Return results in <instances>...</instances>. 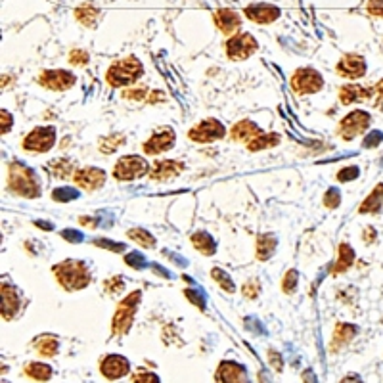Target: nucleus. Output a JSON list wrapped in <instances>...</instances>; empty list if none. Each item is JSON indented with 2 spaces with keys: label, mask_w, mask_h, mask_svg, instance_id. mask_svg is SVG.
I'll return each mask as SVG.
<instances>
[{
  "label": "nucleus",
  "mask_w": 383,
  "mask_h": 383,
  "mask_svg": "<svg viewBox=\"0 0 383 383\" xmlns=\"http://www.w3.org/2000/svg\"><path fill=\"white\" fill-rule=\"evenodd\" d=\"M140 297H142L140 291H132L130 295L121 299V303L115 308L114 320H111V331H114V336H125L129 331L130 326H132V320H134V313H136Z\"/></svg>",
  "instance_id": "nucleus-4"
},
{
  "label": "nucleus",
  "mask_w": 383,
  "mask_h": 383,
  "mask_svg": "<svg viewBox=\"0 0 383 383\" xmlns=\"http://www.w3.org/2000/svg\"><path fill=\"white\" fill-rule=\"evenodd\" d=\"M192 244H194V247H196L198 251L203 253V255H213L214 253V242L211 240L209 234H205V232H196V234L192 236Z\"/></svg>",
  "instance_id": "nucleus-32"
},
{
  "label": "nucleus",
  "mask_w": 383,
  "mask_h": 383,
  "mask_svg": "<svg viewBox=\"0 0 383 383\" xmlns=\"http://www.w3.org/2000/svg\"><path fill=\"white\" fill-rule=\"evenodd\" d=\"M370 123H372V115L368 114V111H351L349 115H345L343 119L339 121V127H337V134L341 140L345 142H351L360 134H364L370 127Z\"/></svg>",
  "instance_id": "nucleus-5"
},
{
  "label": "nucleus",
  "mask_w": 383,
  "mask_h": 383,
  "mask_svg": "<svg viewBox=\"0 0 383 383\" xmlns=\"http://www.w3.org/2000/svg\"><path fill=\"white\" fill-rule=\"evenodd\" d=\"M257 38L253 37L251 33H236L234 37H230L224 45L226 56L232 61H244L247 60L251 54L257 52Z\"/></svg>",
  "instance_id": "nucleus-6"
},
{
  "label": "nucleus",
  "mask_w": 383,
  "mask_h": 383,
  "mask_svg": "<svg viewBox=\"0 0 383 383\" xmlns=\"http://www.w3.org/2000/svg\"><path fill=\"white\" fill-rule=\"evenodd\" d=\"M213 22L217 25V29L221 31L222 35L226 37H234L236 31L242 27V17L237 15V12L230 10V8H221L213 14Z\"/></svg>",
  "instance_id": "nucleus-17"
},
{
  "label": "nucleus",
  "mask_w": 383,
  "mask_h": 383,
  "mask_svg": "<svg viewBox=\"0 0 383 383\" xmlns=\"http://www.w3.org/2000/svg\"><path fill=\"white\" fill-rule=\"evenodd\" d=\"M163 100H165V94H163V92L153 91L150 92V98H148V102H150V104H157V102H163Z\"/></svg>",
  "instance_id": "nucleus-47"
},
{
  "label": "nucleus",
  "mask_w": 383,
  "mask_h": 383,
  "mask_svg": "<svg viewBox=\"0 0 383 383\" xmlns=\"http://www.w3.org/2000/svg\"><path fill=\"white\" fill-rule=\"evenodd\" d=\"M211 276H213V280H217V282H219V286H221V288H224V290L228 291V293H232V291L236 290V288L232 286V280L228 278V274H226V272H222L221 268H213Z\"/></svg>",
  "instance_id": "nucleus-38"
},
{
  "label": "nucleus",
  "mask_w": 383,
  "mask_h": 383,
  "mask_svg": "<svg viewBox=\"0 0 383 383\" xmlns=\"http://www.w3.org/2000/svg\"><path fill=\"white\" fill-rule=\"evenodd\" d=\"M224 134H226V129L217 119H203L188 130V138L198 144H209L214 140H221V138H224Z\"/></svg>",
  "instance_id": "nucleus-10"
},
{
  "label": "nucleus",
  "mask_w": 383,
  "mask_h": 383,
  "mask_svg": "<svg viewBox=\"0 0 383 383\" xmlns=\"http://www.w3.org/2000/svg\"><path fill=\"white\" fill-rule=\"evenodd\" d=\"M303 382H305V383H316V377H314L311 370H305V374H303Z\"/></svg>",
  "instance_id": "nucleus-50"
},
{
  "label": "nucleus",
  "mask_w": 383,
  "mask_h": 383,
  "mask_svg": "<svg viewBox=\"0 0 383 383\" xmlns=\"http://www.w3.org/2000/svg\"><path fill=\"white\" fill-rule=\"evenodd\" d=\"M339 201H341V196H339V192H337L336 188L328 190V194L324 196V203H326L328 209H336V207L339 205Z\"/></svg>",
  "instance_id": "nucleus-42"
},
{
  "label": "nucleus",
  "mask_w": 383,
  "mask_h": 383,
  "mask_svg": "<svg viewBox=\"0 0 383 383\" xmlns=\"http://www.w3.org/2000/svg\"><path fill=\"white\" fill-rule=\"evenodd\" d=\"M359 211L362 214L368 213H382L383 211V184H377L372 194L360 203Z\"/></svg>",
  "instance_id": "nucleus-24"
},
{
  "label": "nucleus",
  "mask_w": 383,
  "mask_h": 383,
  "mask_svg": "<svg viewBox=\"0 0 383 383\" xmlns=\"http://www.w3.org/2000/svg\"><path fill=\"white\" fill-rule=\"evenodd\" d=\"M354 263V251L349 244L339 245V253H337V260L334 268H331V274H341L347 268H351V265Z\"/></svg>",
  "instance_id": "nucleus-28"
},
{
  "label": "nucleus",
  "mask_w": 383,
  "mask_h": 383,
  "mask_svg": "<svg viewBox=\"0 0 383 383\" xmlns=\"http://www.w3.org/2000/svg\"><path fill=\"white\" fill-rule=\"evenodd\" d=\"M100 374L107 382H117L130 374V362L123 354H106L100 360Z\"/></svg>",
  "instance_id": "nucleus-13"
},
{
  "label": "nucleus",
  "mask_w": 383,
  "mask_h": 383,
  "mask_svg": "<svg viewBox=\"0 0 383 383\" xmlns=\"http://www.w3.org/2000/svg\"><path fill=\"white\" fill-rule=\"evenodd\" d=\"M244 14L247 15V19L259 23V25H268V23L276 22L280 17V8H276L274 4H267V2H260V4H249L245 6Z\"/></svg>",
  "instance_id": "nucleus-18"
},
{
  "label": "nucleus",
  "mask_w": 383,
  "mask_h": 383,
  "mask_svg": "<svg viewBox=\"0 0 383 383\" xmlns=\"http://www.w3.org/2000/svg\"><path fill=\"white\" fill-rule=\"evenodd\" d=\"M374 96L377 100H382V102H383V79L374 86Z\"/></svg>",
  "instance_id": "nucleus-49"
},
{
  "label": "nucleus",
  "mask_w": 383,
  "mask_h": 383,
  "mask_svg": "<svg viewBox=\"0 0 383 383\" xmlns=\"http://www.w3.org/2000/svg\"><path fill=\"white\" fill-rule=\"evenodd\" d=\"M56 144V129L54 127H37L23 138V150L33 153H46Z\"/></svg>",
  "instance_id": "nucleus-9"
},
{
  "label": "nucleus",
  "mask_w": 383,
  "mask_h": 383,
  "mask_svg": "<svg viewBox=\"0 0 383 383\" xmlns=\"http://www.w3.org/2000/svg\"><path fill=\"white\" fill-rule=\"evenodd\" d=\"M297 280H299L297 270H293V268H291V270H288V274L283 276V280H282V290L286 291V293H293Z\"/></svg>",
  "instance_id": "nucleus-40"
},
{
  "label": "nucleus",
  "mask_w": 383,
  "mask_h": 383,
  "mask_svg": "<svg viewBox=\"0 0 383 383\" xmlns=\"http://www.w3.org/2000/svg\"><path fill=\"white\" fill-rule=\"evenodd\" d=\"M22 308V299L17 295L14 286L10 283H2V318L4 320H12L15 314Z\"/></svg>",
  "instance_id": "nucleus-21"
},
{
  "label": "nucleus",
  "mask_w": 383,
  "mask_h": 383,
  "mask_svg": "<svg viewBox=\"0 0 383 383\" xmlns=\"http://www.w3.org/2000/svg\"><path fill=\"white\" fill-rule=\"evenodd\" d=\"M267 354H268V360H270V364L274 366L276 372H282L283 364H282V362H280V360H282V357H280V352L274 351V349H270V351H268Z\"/></svg>",
  "instance_id": "nucleus-44"
},
{
  "label": "nucleus",
  "mask_w": 383,
  "mask_h": 383,
  "mask_svg": "<svg viewBox=\"0 0 383 383\" xmlns=\"http://www.w3.org/2000/svg\"><path fill=\"white\" fill-rule=\"evenodd\" d=\"M129 237L132 242H136L140 247H146V249H152L153 245H155V237L150 234V232H146L144 228H132L127 232Z\"/></svg>",
  "instance_id": "nucleus-33"
},
{
  "label": "nucleus",
  "mask_w": 383,
  "mask_h": 383,
  "mask_svg": "<svg viewBox=\"0 0 383 383\" xmlns=\"http://www.w3.org/2000/svg\"><path fill=\"white\" fill-rule=\"evenodd\" d=\"M351 173H352V175H359V169L351 167V169H347V171H341V173L337 175V178H339L341 182H343V180H351V176H349Z\"/></svg>",
  "instance_id": "nucleus-46"
},
{
  "label": "nucleus",
  "mask_w": 383,
  "mask_h": 383,
  "mask_svg": "<svg viewBox=\"0 0 383 383\" xmlns=\"http://www.w3.org/2000/svg\"><path fill=\"white\" fill-rule=\"evenodd\" d=\"M73 182H75L81 190L94 192L104 186V182H106V173H104L102 169L96 167L77 169L75 175H73Z\"/></svg>",
  "instance_id": "nucleus-16"
},
{
  "label": "nucleus",
  "mask_w": 383,
  "mask_h": 383,
  "mask_svg": "<svg viewBox=\"0 0 383 383\" xmlns=\"http://www.w3.org/2000/svg\"><path fill=\"white\" fill-rule=\"evenodd\" d=\"M68 60L71 65L81 68V65H86V63H88V52H86V50H81V48H75V50L69 52Z\"/></svg>",
  "instance_id": "nucleus-37"
},
{
  "label": "nucleus",
  "mask_w": 383,
  "mask_h": 383,
  "mask_svg": "<svg viewBox=\"0 0 383 383\" xmlns=\"http://www.w3.org/2000/svg\"><path fill=\"white\" fill-rule=\"evenodd\" d=\"M339 383H364L362 382V380H360V375H357V374H347L343 377V380H341V382Z\"/></svg>",
  "instance_id": "nucleus-48"
},
{
  "label": "nucleus",
  "mask_w": 383,
  "mask_h": 383,
  "mask_svg": "<svg viewBox=\"0 0 383 383\" xmlns=\"http://www.w3.org/2000/svg\"><path fill=\"white\" fill-rule=\"evenodd\" d=\"M52 272L65 291H79L91 283V270L86 268L83 260H61L52 268Z\"/></svg>",
  "instance_id": "nucleus-1"
},
{
  "label": "nucleus",
  "mask_w": 383,
  "mask_h": 383,
  "mask_svg": "<svg viewBox=\"0 0 383 383\" xmlns=\"http://www.w3.org/2000/svg\"><path fill=\"white\" fill-rule=\"evenodd\" d=\"M291 91L299 94V96H305V94H314L324 86V79L322 75L313 68H303L297 69L293 75H291Z\"/></svg>",
  "instance_id": "nucleus-8"
},
{
  "label": "nucleus",
  "mask_w": 383,
  "mask_h": 383,
  "mask_svg": "<svg viewBox=\"0 0 383 383\" xmlns=\"http://www.w3.org/2000/svg\"><path fill=\"white\" fill-rule=\"evenodd\" d=\"M280 134L276 132H260L259 136L253 140L251 144H247V150L249 152H260V150H267V148H274V146L280 144Z\"/></svg>",
  "instance_id": "nucleus-29"
},
{
  "label": "nucleus",
  "mask_w": 383,
  "mask_h": 383,
  "mask_svg": "<svg viewBox=\"0 0 383 383\" xmlns=\"http://www.w3.org/2000/svg\"><path fill=\"white\" fill-rule=\"evenodd\" d=\"M23 374L27 375L33 382H48L52 377V366L46 362H29L23 368Z\"/></svg>",
  "instance_id": "nucleus-26"
},
{
  "label": "nucleus",
  "mask_w": 383,
  "mask_h": 383,
  "mask_svg": "<svg viewBox=\"0 0 383 383\" xmlns=\"http://www.w3.org/2000/svg\"><path fill=\"white\" fill-rule=\"evenodd\" d=\"M357 336V328L351 324H337L334 329V337H331V351H337L339 347H343Z\"/></svg>",
  "instance_id": "nucleus-27"
},
{
  "label": "nucleus",
  "mask_w": 383,
  "mask_h": 383,
  "mask_svg": "<svg viewBox=\"0 0 383 383\" xmlns=\"http://www.w3.org/2000/svg\"><path fill=\"white\" fill-rule=\"evenodd\" d=\"M150 92L146 86H130V88H125L123 91V98L125 100H134V102H144V100L150 98Z\"/></svg>",
  "instance_id": "nucleus-35"
},
{
  "label": "nucleus",
  "mask_w": 383,
  "mask_h": 383,
  "mask_svg": "<svg viewBox=\"0 0 383 383\" xmlns=\"http://www.w3.org/2000/svg\"><path fill=\"white\" fill-rule=\"evenodd\" d=\"M150 171L148 161L142 155H125L114 165V178L117 180H136Z\"/></svg>",
  "instance_id": "nucleus-7"
},
{
  "label": "nucleus",
  "mask_w": 383,
  "mask_h": 383,
  "mask_svg": "<svg viewBox=\"0 0 383 383\" xmlns=\"http://www.w3.org/2000/svg\"><path fill=\"white\" fill-rule=\"evenodd\" d=\"M366 10L370 15L383 17V0H368Z\"/></svg>",
  "instance_id": "nucleus-43"
},
{
  "label": "nucleus",
  "mask_w": 383,
  "mask_h": 383,
  "mask_svg": "<svg viewBox=\"0 0 383 383\" xmlns=\"http://www.w3.org/2000/svg\"><path fill=\"white\" fill-rule=\"evenodd\" d=\"M46 169H48V171L52 173V176H56V178H69V176L73 178V175H75L73 163L69 159H56Z\"/></svg>",
  "instance_id": "nucleus-31"
},
{
  "label": "nucleus",
  "mask_w": 383,
  "mask_h": 383,
  "mask_svg": "<svg viewBox=\"0 0 383 383\" xmlns=\"http://www.w3.org/2000/svg\"><path fill=\"white\" fill-rule=\"evenodd\" d=\"M260 291V286L257 280H249L247 283H244V288H242V293H244L245 299H257Z\"/></svg>",
  "instance_id": "nucleus-41"
},
{
  "label": "nucleus",
  "mask_w": 383,
  "mask_h": 383,
  "mask_svg": "<svg viewBox=\"0 0 383 383\" xmlns=\"http://www.w3.org/2000/svg\"><path fill=\"white\" fill-rule=\"evenodd\" d=\"M374 96V86H362V84H343L339 88V102L343 106L354 102H368Z\"/></svg>",
  "instance_id": "nucleus-20"
},
{
  "label": "nucleus",
  "mask_w": 383,
  "mask_h": 383,
  "mask_svg": "<svg viewBox=\"0 0 383 383\" xmlns=\"http://www.w3.org/2000/svg\"><path fill=\"white\" fill-rule=\"evenodd\" d=\"M2 134H6L12 129V115L8 114L6 109H2Z\"/></svg>",
  "instance_id": "nucleus-45"
},
{
  "label": "nucleus",
  "mask_w": 383,
  "mask_h": 383,
  "mask_svg": "<svg viewBox=\"0 0 383 383\" xmlns=\"http://www.w3.org/2000/svg\"><path fill=\"white\" fill-rule=\"evenodd\" d=\"M125 144V134H109V136L100 138V152L114 153L115 150H119Z\"/></svg>",
  "instance_id": "nucleus-34"
},
{
  "label": "nucleus",
  "mask_w": 383,
  "mask_h": 383,
  "mask_svg": "<svg viewBox=\"0 0 383 383\" xmlns=\"http://www.w3.org/2000/svg\"><path fill=\"white\" fill-rule=\"evenodd\" d=\"M276 247V237L272 234H260L257 237V259L267 260Z\"/></svg>",
  "instance_id": "nucleus-30"
},
{
  "label": "nucleus",
  "mask_w": 383,
  "mask_h": 383,
  "mask_svg": "<svg viewBox=\"0 0 383 383\" xmlns=\"http://www.w3.org/2000/svg\"><path fill=\"white\" fill-rule=\"evenodd\" d=\"M184 171V163L178 159H163L155 161L153 163L152 171H150V176L152 180H157V182H167L171 178H175Z\"/></svg>",
  "instance_id": "nucleus-19"
},
{
  "label": "nucleus",
  "mask_w": 383,
  "mask_h": 383,
  "mask_svg": "<svg viewBox=\"0 0 383 383\" xmlns=\"http://www.w3.org/2000/svg\"><path fill=\"white\" fill-rule=\"evenodd\" d=\"M100 17V10L92 2H84L75 8V19L84 27H94Z\"/></svg>",
  "instance_id": "nucleus-25"
},
{
  "label": "nucleus",
  "mask_w": 383,
  "mask_h": 383,
  "mask_svg": "<svg viewBox=\"0 0 383 383\" xmlns=\"http://www.w3.org/2000/svg\"><path fill=\"white\" fill-rule=\"evenodd\" d=\"M35 351L42 357V359H54L58 351H60V341L58 337L50 336V334H45L35 339Z\"/></svg>",
  "instance_id": "nucleus-23"
},
{
  "label": "nucleus",
  "mask_w": 383,
  "mask_h": 383,
  "mask_svg": "<svg viewBox=\"0 0 383 383\" xmlns=\"http://www.w3.org/2000/svg\"><path fill=\"white\" fill-rule=\"evenodd\" d=\"M260 134V129L249 119H244V121L236 123L232 130H230V138L234 142H244V144H251L255 138Z\"/></svg>",
  "instance_id": "nucleus-22"
},
{
  "label": "nucleus",
  "mask_w": 383,
  "mask_h": 383,
  "mask_svg": "<svg viewBox=\"0 0 383 383\" xmlns=\"http://www.w3.org/2000/svg\"><path fill=\"white\" fill-rule=\"evenodd\" d=\"M214 382L217 383H251L249 374L244 364L236 360H222L214 372Z\"/></svg>",
  "instance_id": "nucleus-14"
},
{
  "label": "nucleus",
  "mask_w": 383,
  "mask_h": 383,
  "mask_svg": "<svg viewBox=\"0 0 383 383\" xmlns=\"http://www.w3.org/2000/svg\"><path fill=\"white\" fill-rule=\"evenodd\" d=\"M8 190L15 196L35 199L40 196V182L29 167L14 161L8 167Z\"/></svg>",
  "instance_id": "nucleus-2"
},
{
  "label": "nucleus",
  "mask_w": 383,
  "mask_h": 383,
  "mask_svg": "<svg viewBox=\"0 0 383 383\" xmlns=\"http://www.w3.org/2000/svg\"><path fill=\"white\" fill-rule=\"evenodd\" d=\"M132 383H161V380L155 372H150V370L140 368V370H136V372L132 374Z\"/></svg>",
  "instance_id": "nucleus-36"
},
{
  "label": "nucleus",
  "mask_w": 383,
  "mask_h": 383,
  "mask_svg": "<svg viewBox=\"0 0 383 383\" xmlns=\"http://www.w3.org/2000/svg\"><path fill=\"white\" fill-rule=\"evenodd\" d=\"M176 134L175 130L171 127H161V129L153 130V134L144 144H142V150H144L146 155H159L163 152H169L173 144H175Z\"/></svg>",
  "instance_id": "nucleus-11"
},
{
  "label": "nucleus",
  "mask_w": 383,
  "mask_h": 383,
  "mask_svg": "<svg viewBox=\"0 0 383 383\" xmlns=\"http://www.w3.org/2000/svg\"><path fill=\"white\" fill-rule=\"evenodd\" d=\"M104 288H106V291L109 293V295H119V293L123 291V288H125V283H123L121 276H115V278L106 280Z\"/></svg>",
  "instance_id": "nucleus-39"
},
{
  "label": "nucleus",
  "mask_w": 383,
  "mask_h": 383,
  "mask_svg": "<svg viewBox=\"0 0 383 383\" xmlns=\"http://www.w3.org/2000/svg\"><path fill=\"white\" fill-rule=\"evenodd\" d=\"M336 73L345 79H360L366 73V60L360 54H345L343 58L337 61Z\"/></svg>",
  "instance_id": "nucleus-15"
},
{
  "label": "nucleus",
  "mask_w": 383,
  "mask_h": 383,
  "mask_svg": "<svg viewBox=\"0 0 383 383\" xmlns=\"http://www.w3.org/2000/svg\"><path fill=\"white\" fill-rule=\"evenodd\" d=\"M77 77L73 73H69L65 69H46L38 75V84L45 86L48 91H68L75 84Z\"/></svg>",
  "instance_id": "nucleus-12"
},
{
  "label": "nucleus",
  "mask_w": 383,
  "mask_h": 383,
  "mask_svg": "<svg viewBox=\"0 0 383 383\" xmlns=\"http://www.w3.org/2000/svg\"><path fill=\"white\" fill-rule=\"evenodd\" d=\"M142 73H144L142 61L138 60L136 56H127V58H121L109 65L106 81L111 86H130V84L136 83Z\"/></svg>",
  "instance_id": "nucleus-3"
}]
</instances>
